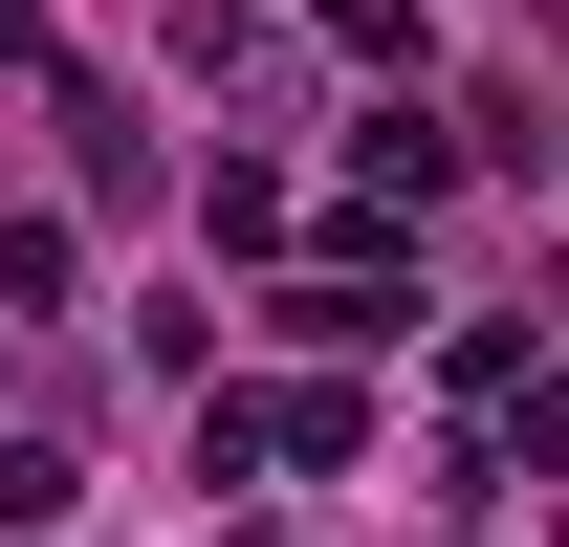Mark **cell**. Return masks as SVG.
Here are the masks:
<instances>
[{
  "label": "cell",
  "mask_w": 569,
  "mask_h": 547,
  "mask_svg": "<svg viewBox=\"0 0 569 547\" xmlns=\"http://www.w3.org/2000/svg\"><path fill=\"white\" fill-rule=\"evenodd\" d=\"M241 460H307V481H351V460H372V395H351V372H284V395H241Z\"/></svg>",
  "instance_id": "6da1fadb"
},
{
  "label": "cell",
  "mask_w": 569,
  "mask_h": 547,
  "mask_svg": "<svg viewBox=\"0 0 569 547\" xmlns=\"http://www.w3.org/2000/svg\"><path fill=\"white\" fill-rule=\"evenodd\" d=\"M44 110H67V153H88V198H153V132H132V88H88V67H44Z\"/></svg>",
  "instance_id": "7a4b0ae2"
},
{
  "label": "cell",
  "mask_w": 569,
  "mask_h": 547,
  "mask_svg": "<svg viewBox=\"0 0 569 547\" xmlns=\"http://www.w3.org/2000/svg\"><path fill=\"white\" fill-rule=\"evenodd\" d=\"M438 395H482V416H526V307H460V329H438Z\"/></svg>",
  "instance_id": "3957f363"
},
{
  "label": "cell",
  "mask_w": 569,
  "mask_h": 547,
  "mask_svg": "<svg viewBox=\"0 0 569 547\" xmlns=\"http://www.w3.org/2000/svg\"><path fill=\"white\" fill-rule=\"evenodd\" d=\"M198 241H219V263H263V241H284V176H263V153H219V176H198Z\"/></svg>",
  "instance_id": "277c9868"
},
{
  "label": "cell",
  "mask_w": 569,
  "mask_h": 547,
  "mask_svg": "<svg viewBox=\"0 0 569 547\" xmlns=\"http://www.w3.org/2000/svg\"><path fill=\"white\" fill-rule=\"evenodd\" d=\"M284 329H307V350H372V329H417V307H395V285H329V263H307V285H284Z\"/></svg>",
  "instance_id": "5b68a950"
},
{
  "label": "cell",
  "mask_w": 569,
  "mask_h": 547,
  "mask_svg": "<svg viewBox=\"0 0 569 547\" xmlns=\"http://www.w3.org/2000/svg\"><path fill=\"white\" fill-rule=\"evenodd\" d=\"M0 526H67V438H0Z\"/></svg>",
  "instance_id": "8992f818"
},
{
  "label": "cell",
  "mask_w": 569,
  "mask_h": 547,
  "mask_svg": "<svg viewBox=\"0 0 569 547\" xmlns=\"http://www.w3.org/2000/svg\"><path fill=\"white\" fill-rule=\"evenodd\" d=\"M329 44L351 67H417V0H329Z\"/></svg>",
  "instance_id": "52a82bcc"
}]
</instances>
